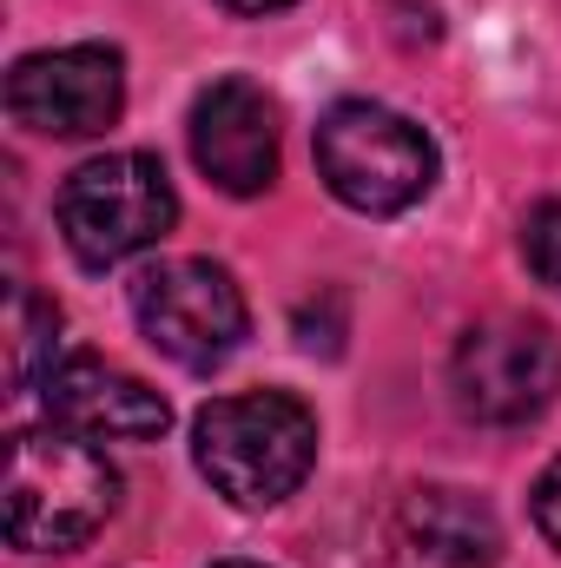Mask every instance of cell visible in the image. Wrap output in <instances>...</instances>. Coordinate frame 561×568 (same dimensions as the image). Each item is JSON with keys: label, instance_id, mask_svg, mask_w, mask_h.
<instances>
[{"label": "cell", "instance_id": "15", "mask_svg": "<svg viewBox=\"0 0 561 568\" xmlns=\"http://www.w3.org/2000/svg\"><path fill=\"white\" fill-rule=\"evenodd\" d=\"M218 568H265V562H218Z\"/></svg>", "mask_w": 561, "mask_h": 568}, {"label": "cell", "instance_id": "10", "mask_svg": "<svg viewBox=\"0 0 561 568\" xmlns=\"http://www.w3.org/2000/svg\"><path fill=\"white\" fill-rule=\"evenodd\" d=\"M390 556L404 568H496L502 556L496 509L469 489L422 483L390 516Z\"/></svg>", "mask_w": 561, "mask_h": 568}, {"label": "cell", "instance_id": "9", "mask_svg": "<svg viewBox=\"0 0 561 568\" xmlns=\"http://www.w3.org/2000/svg\"><path fill=\"white\" fill-rule=\"evenodd\" d=\"M40 404L60 429H80L93 443H152L172 424V404L106 357H60L40 371Z\"/></svg>", "mask_w": 561, "mask_h": 568}, {"label": "cell", "instance_id": "2", "mask_svg": "<svg viewBox=\"0 0 561 568\" xmlns=\"http://www.w3.org/2000/svg\"><path fill=\"white\" fill-rule=\"evenodd\" d=\"M120 509V469L80 429H13L7 449V542L27 556H67L93 542Z\"/></svg>", "mask_w": 561, "mask_h": 568}, {"label": "cell", "instance_id": "12", "mask_svg": "<svg viewBox=\"0 0 561 568\" xmlns=\"http://www.w3.org/2000/svg\"><path fill=\"white\" fill-rule=\"evenodd\" d=\"M522 258L549 291H561V199H542L522 212Z\"/></svg>", "mask_w": 561, "mask_h": 568}, {"label": "cell", "instance_id": "6", "mask_svg": "<svg viewBox=\"0 0 561 568\" xmlns=\"http://www.w3.org/2000/svg\"><path fill=\"white\" fill-rule=\"evenodd\" d=\"M133 317H140L145 344L165 351L178 371H218L252 331L238 278L225 265H212V258H159V265H145L133 278Z\"/></svg>", "mask_w": 561, "mask_h": 568}, {"label": "cell", "instance_id": "1", "mask_svg": "<svg viewBox=\"0 0 561 568\" xmlns=\"http://www.w3.org/2000/svg\"><path fill=\"white\" fill-rule=\"evenodd\" d=\"M192 463L232 509H278L317 463V417L290 390H238L192 417Z\"/></svg>", "mask_w": 561, "mask_h": 568}, {"label": "cell", "instance_id": "11", "mask_svg": "<svg viewBox=\"0 0 561 568\" xmlns=\"http://www.w3.org/2000/svg\"><path fill=\"white\" fill-rule=\"evenodd\" d=\"M53 331H60V311L40 304L33 291H13V384L40 371V351L53 344Z\"/></svg>", "mask_w": 561, "mask_h": 568}, {"label": "cell", "instance_id": "5", "mask_svg": "<svg viewBox=\"0 0 561 568\" xmlns=\"http://www.w3.org/2000/svg\"><path fill=\"white\" fill-rule=\"evenodd\" d=\"M449 390H456V410L476 424H536L561 390V337L542 317H516V311L482 317L462 331L449 357Z\"/></svg>", "mask_w": 561, "mask_h": 568}, {"label": "cell", "instance_id": "13", "mask_svg": "<svg viewBox=\"0 0 561 568\" xmlns=\"http://www.w3.org/2000/svg\"><path fill=\"white\" fill-rule=\"evenodd\" d=\"M529 509H536V529L549 536V549L561 556V456L536 476V489H529Z\"/></svg>", "mask_w": 561, "mask_h": 568}, {"label": "cell", "instance_id": "3", "mask_svg": "<svg viewBox=\"0 0 561 568\" xmlns=\"http://www.w3.org/2000/svg\"><path fill=\"white\" fill-rule=\"evenodd\" d=\"M317 172L350 212L397 219V212L422 205L436 185V140L397 106L337 100L317 120Z\"/></svg>", "mask_w": 561, "mask_h": 568}, {"label": "cell", "instance_id": "8", "mask_svg": "<svg viewBox=\"0 0 561 568\" xmlns=\"http://www.w3.org/2000/svg\"><path fill=\"white\" fill-rule=\"evenodd\" d=\"M185 140L198 172L232 192V199H258L272 192L278 179V100L258 87V80H212L198 100H192V120H185Z\"/></svg>", "mask_w": 561, "mask_h": 568}, {"label": "cell", "instance_id": "14", "mask_svg": "<svg viewBox=\"0 0 561 568\" xmlns=\"http://www.w3.org/2000/svg\"><path fill=\"white\" fill-rule=\"evenodd\" d=\"M218 7H232V13H245V20H265V13H284L290 0H218Z\"/></svg>", "mask_w": 561, "mask_h": 568}, {"label": "cell", "instance_id": "7", "mask_svg": "<svg viewBox=\"0 0 561 568\" xmlns=\"http://www.w3.org/2000/svg\"><path fill=\"white\" fill-rule=\"evenodd\" d=\"M7 113L40 140H100L126 113V60L100 40L27 53L7 73Z\"/></svg>", "mask_w": 561, "mask_h": 568}, {"label": "cell", "instance_id": "4", "mask_svg": "<svg viewBox=\"0 0 561 568\" xmlns=\"http://www.w3.org/2000/svg\"><path fill=\"white\" fill-rule=\"evenodd\" d=\"M60 239L86 272L126 265L178 225V192L152 152H100L60 185Z\"/></svg>", "mask_w": 561, "mask_h": 568}]
</instances>
